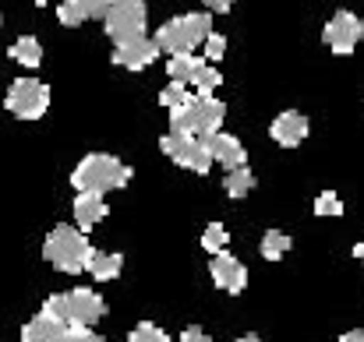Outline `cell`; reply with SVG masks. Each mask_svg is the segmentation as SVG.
Returning a JSON list of instances; mask_svg holds the SVG:
<instances>
[{
	"label": "cell",
	"mask_w": 364,
	"mask_h": 342,
	"mask_svg": "<svg viewBox=\"0 0 364 342\" xmlns=\"http://www.w3.org/2000/svg\"><path fill=\"white\" fill-rule=\"evenodd\" d=\"M220 82H223V75L213 67V64H198V71H195V78H191V89H198L202 96H213V89H220Z\"/></svg>",
	"instance_id": "44dd1931"
},
{
	"label": "cell",
	"mask_w": 364,
	"mask_h": 342,
	"mask_svg": "<svg viewBox=\"0 0 364 342\" xmlns=\"http://www.w3.org/2000/svg\"><path fill=\"white\" fill-rule=\"evenodd\" d=\"M177 342H213V339H209L198 325H191V329H184V332H181V339Z\"/></svg>",
	"instance_id": "4dcf8cb0"
},
{
	"label": "cell",
	"mask_w": 364,
	"mask_h": 342,
	"mask_svg": "<svg viewBox=\"0 0 364 342\" xmlns=\"http://www.w3.org/2000/svg\"><path fill=\"white\" fill-rule=\"evenodd\" d=\"M36 4H46V0H36Z\"/></svg>",
	"instance_id": "d590c367"
},
{
	"label": "cell",
	"mask_w": 364,
	"mask_h": 342,
	"mask_svg": "<svg viewBox=\"0 0 364 342\" xmlns=\"http://www.w3.org/2000/svg\"><path fill=\"white\" fill-rule=\"evenodd\" d=\"M92 250H96V247L85 240L82 229H75V226L50 229V236H46V243H43V258H46L57 272H64V275H82V272H89Z\"/></svg>",
	"instance_id": "6da1fadb"
},
{
	"label": "cell",
	"mask_w": 364,
	"mask_h": 342,
	"mask_svg": "<svg viewBox=\"0 0 364 342\" xmlns=\"http://www.w3.org/2000/svg\"><path fill=\"white\" fill-rule=\"evenodd\" d=\"M237 342H262L258 336H244V339H237Z\"/></svg>",
	"instance_id": "e575fe53"
},
{
	"label": "cell",
	"mask_w": 364,
	"mask_h": 342,
	"mask_svg": "<svg viewBox=\"0 0 364 342\" xmlns=\"http://www.w3.org/2000/svg\"><path fill=\"white\" fill-rule=\"evenodd\" d=\"M202 4H205V11H216V14H227L234 7V0H202Z\"/></svg>",
	"instance_id": "1f68e13d"
},
{
	"label": "cell",
	"mask_w": 364,
	"mask_h": 342,
	"mask_svg": "<svg viewBox=\"0 0 364 342\" xmlns=\"http://www.w3.org/2000/svg\"><path fill=\"white\" fill-rule=\"evenodd\" d=\"M361 35H364V21L354 11H336V14L326 21V28H322L326 46H329L333 53H340V57L354 53L358 43H361Z\"/></svg>",
	"instance_id": "ba28073f"
},
{
	"label": "cell",
	"mask_w": 364,
	"mask_h": 342,
	"mask_svg": "<svg viewBox=\"0 0 364 342\" xmlns=\"http://www.w3.org/2000/svg\"><path fill=\"white\" fill-rule=\"evenodd\" d=\"M209 35H213L209 11H191V14H181V18L163 21L152 39H156V46L163 53H191L195 46H205Z\"/></svg>",
	"instance_id": "7a4b0ae2"
},
{
	"label": "cell",
	"mask_w": 364,
	"mask_h": 342,
	"mask_svg": "<svg viewBox=\"0 0 364 342\" xmlns=\"http://www.w3.org/2000/svg\"><path fill=\"white\" fill-rule=\"evenodd\" d=\"M7 114H14L18 120H39L50 110V89L36 78H18L7 92Z\"/></svg>",
	"instance_id": "52a82bcc"
},
{
	"label": "cell",
	"mask_w": 364,
	"mask_h": 342,
	"mask_svg": "<svg viewBox=\"0 0 364 342\" xmlns=\"http://www.w3.org/2000/svg\"><path fill=\"white\" fill-rule=\"evenodd\" d=\"M103 314H107V300L100 293H92L85 286L68 293V325H89L92 329Z\"/></svg>",
	"instance_id": "9c48e42d"
},
{
	"label": "cell",
	"mask_w": 364,
	"mask_h": 342,
	"mask_svg": "<svg viewBox=\"0 0 364 342\" xmlns=\"http://www.w3.org/2000/svg\"><path fill=\"white\" fill-rule=\"evenodd\" d=\"M202 247H205L209 254H220V250L227 247V229H223V223H209V226H205Z\"/></svg>",
	"instance_id": "d4e9b609"
},
{
	"label": "cell",
	"mask_w": 364,
	"mask_h": 342,
	"mask_svg": "<svg viewBox=\"0 0 364 342\" xmlns=\"http://www.w3.org/2000/svg\"><path fill=\"white\" fill-rule=\"evenodd\" d=\"M103 219H107L103 194L100 191H78V198H75V223H78V229H92Z\"/></svg>",
	"instance_id": "5bb4252c"
},
{
	"label": "cell",
	"mask_w": 364,
	"mask_h": 342,
	"mask_svg": "<svg viewBox=\"0 0 364 342\" xmlns=\"http://www.w3.org/2000/svg\"><path fill=\"white\" fill-rule=\"evenodd\" d=\"M315 216H343V202L333 191H322L315 198Z\"/></svg>",
	"instance_id": "484cf974"
},
{
	"label": "cell",
	"mask_w": 364,
	"mask_h": 342,
	"mask_svg": "<svg viewBox=\"0 0 364 342\" xmlns=\"http://www.w3.org/2000/svg\"><path fill=\"white\" fill-rule=\"evenodd\" d=\"M82 4H85L89 18H107V11L114 7V0H82Z\"/></svg>",
	"instance_id": "f546056e"
},
{
	"label": "cell",
	"mask_w": 364,
	"mask_h": 342,
	"mask_svg": "<svg viewBox=\"0 0 364 342\" xmlns=\"http://www.w3.org/2000/svg\"><path fill=\"white\" fill-rule=\"evenodd\" d=\"M159 53H163V50L156 46V39H134V43H121V46L114 50V64H121L127 71H141V67H149Z\"/></svg>",
	"instance_id": "7c38bea8"
},
{
	"label": "cell",
	"mask_w": 364,
	"mask_h": 342,
	"mask_svg": "<svg viewBox=\"0 0 364 342\" xmlns=\"http://www.w3.org/2000/svg\"><path fill=\"white\" fill-rule=\"evenodd\" d=\"M191 99V89H188V82H173L170 78V85L159 92V103L166 106V110H177V106H184Z\"/></svg>",
	"instance_id": "7402d4cb"
},
{
	"label": "cell",
	"mask_w": 364,
	"mask_h": 342,
	"mask_svg": "<svg viewBox=\"0 0 364 342\" xmlns=\"http://www.w3.org/2000/svg\"><path fill=\"white\" fill-rule=\"evenodd\" d=\"M64 332H68L64 321H57V318H50L46 311H39V314L21 329V342H64Z\"/></svg>",
	"instance_id": "9a60e30c"
},
{
	"label": "cell",
	"mask_w": 364,
	"mask_h": 342,
	"mask_svg": "<svg viewBox=\"0 0 364 342\" xmlns=\"http://www.w3.org/2000/svg\"><path fill=\"white\" fill-rule=\"evenodd\" d=\"M64 342H107V339H103V336H96L89 325H68Z\"/></svg>",
	"instance_id": "83f0119b"
},
{
	"label": "cell",
	"mask_w": 364,
	"mask_h": 342,
	"mask_svg": "<svg viewBox=\"0 0 364 342\" xmlns=\"http://www.w3.org/2000/svg\"><path fill=\"white\" fill-rule=\"evenodd\" d=\"M227 120V106L216 99V96H191L184 106L170 110V131H188V134H198V138H209L223 127Z\"/></svg>",
	"instance_id": "277c9868"
},
{
	"label": "cell",
	"mask_w": 364,
	"mask_h": 342,
	"mask_svg": "<svg viewBox=\"0 0 364 342\" xmlns=\"http://www.w3.org/2000/svg\"><path fill=\"white\" fill-rule=\"evenodd\" d=\"M287 250H290V236H287V233L269 229V233L262 236V258H265V261H279Z\"/></svg>",
	"instance_id": "ffe728a7"
},
{
	"label": "cell",
	"mask_w": 364,
	"mask_h": 342,
	"mask_svg": "<svg viewBox=\"0 0 364 342\" xmlns=\"http://www.w3.org/2000/svg\"><path fill=\"white\" fill-rule=\"evenodd\" d=\"M124 268V258L121 254H103V250H92V261H89V275L100 279V282H110L117 279Z\"/></svg>",
	"instance_id": "2e32d148"
},
{
	"label": "cell",
	"mask_w": 364,
	"mask_h": 342,
	"mask_svg": "<svg viewBox=\"0 0 364 342\" xmlns=\"http://www.w3.org/2000/svg\"><path fill=\"white\" fill-rule=\"evenodd\" d=\"M127 180H131V166H124L121 159L103 155V152L85 155V159L75 166V173H71V184H75L78 191H100V194L117 191Z\"/></svg>",
	"instance_id": "3957f363"
},
{
	"label": "cell",
	"mask_w": 364,
	"mask_h": 342,
	"mask_svg": "<svg viewBox=\"0 0 364 342\" xmlns=\"http://www.w3.org/2000/svg\"><path fill=\"white\" fill-rule=\"evenodd\" d=\"M223 187H227V194L237 202V198H244V194H251V187H255V177H251V170H247V166L227 170V180H223Z\"/></svg>",
	"instance_id": "d6986e66"
},
{
	"label": "cell",
	"mask_w": 364,
	"mask_h": 342,
	"mask_svg": "<svg viewBox=\"0 0 364 342\" xmlns=\"http://www.w3.org/2000/svg\"><path fill=\"white\" fill-rule=\"evenodd\" d=\"M354 258H361V265H364V240L358 243V247H354Z\"/></svg>",
	"instance_id": "836d02e7"
},
{
	"label": "cell",
	"mask_w": 364,
	"mask_h": 342,
	"mask_svg": "<svg viewBox=\"0 0 364 342\" xmlns=\"http://www.w3.org/2000/svg\"><path fill=\"white\" fill-rule=\"evenodd\" d=\"M43 311H46L50 318H57V321L68 325V293H53V297H46Z\"/></svg>",
	"instance_id": "4316f807"
},
{
	"label": "cell",
	"mask_w": 364,
	"mask_h": 342,
	"mask_svg": "<svg viewBox=\"0 0 364 342\" xmlns=\"http://www.w3.org/2000/svg\"><path fill=\"white\" fill-rule=\"evenodd\" d=\"M205 145H209V152H213V159L223 166V170H237V166H247V152H244V145L234 138V134H223V131H216V134H209L205 138Z\"/></svg>",
	"instance_id": "4fadbf2b"
},
{
	"label": "cell",
	"mask_w": 364,
	"mask_h": 342,
	"mask_svg": "<svg viewBox=\"0 0 364 342\" xmlns=\"http://www.w3.org/2000/svg\"><path fill=\"white\" fill-rule=\"evenodd\" d=\"M11 60H18L21 67H39L43 64V46L36 35H21L14 46H11Z\"/></svg>",
	"instance_id": "ac0fdd59"
},
{
	"label": "cell",
	"mask_w": 364,
	"mask_h": 342,
	"mask_svg": "<svg viewBox=\"0 0 364 342\" xmlns=\"http://www.w3.org/2000/svg\"><path fill=\"white\" fill-rule=\"evenodd\" d=\"M340 342H364V332L361 329H350V332H343V336H340Z\"/></svg>",
	"instance_id": "d6a6232c"
},
{
	"label": "cell",
	"mask_w": 364,
	"mask_h": 342,
	"mask_svg": "<svg viewBox=\"0 0 364 342\" xmlns=\"http://www.w3.org/2000/svg\"><path fill=\"white\" fill-rule=\"evenodd\" d=\"M107 35L121 46L145 39V4L141 0H114V7L107 11Z\"/></svg>",
	"instance_id": "8992f818"
},
{
	"label": "cell",
	"mask_w": 364,
	"mask_h": 342,
	"mask_svg": "<svg viewBox=\"0 0 364 342\" xmlns=\"http://www.w3.org/2000/svg\"><path fill=\"white\" fill-rule=\"evenodd\" d=\"M223 53H227V39L220 32H213L205 39V60H223Z\"/></svg>",
	"instance_id": "f1b7e54d"
},
{
	"label": "cell",
	"mask_w": 364,
	"mask_h": 342,
	"mask_svg": "<svg viewBox=\"0 0 364 342\" xmlns=\"http://www.w3.org/2000/svg\"><path fill=\"white\" fill-rule=\"evenodd\" d=\"M57 18H60V25L75 28V25L89 21V11H85V4H82V0H64V4L57 7Z\"/></svg>",
	"instance_id": "603a6c76"
},
{
	"label": "cell",
	"mask_w": 364,
	"mask_h": 342,
	"mask_svg": "<svg viewBox=\"0 0 364 342\" xmlns=\"http://www.w3.org/2000/svg\"><path fill=\"white\" fill-rule=\"evenodd\" d=\"M209 275H213V282H216L220 289H227V293H234V297L244 293V286H247V268H244V261H237V258L227 254V250L213 254Z\"/></svg>",
	"instance_id": "30bf717a"
},
{
	"label": "cell",
	"mask_w": 364,
	"mask_h": 342,
	"mask_svg": "<svg viewBox=\"0 0 364 342\" xmlns=\"http://www.w3.org/2000/svg\"><path fill=\"white\" fill-rule=\"evenodd\" d=\"M127 342H170V336H166L159 325H152V321H141V325H134V329H131Z\"/></svg>",
	"instance_id": "cb8c5ba5"
},
{
	"label": "cell",
	"mask_w": 364,
	"mask_h": 342,
	"mask_svg": "<svg viewBox=\"0 0 364 342\" xmlns=\"http://www.w3.org/2000/svg\"><path fill=\"white\" fill-rule=\"evenodd\" d=\"M159 148H163L177 166H184V170H191V173H209V166L216 162L213 152H209V145H205V138L188 134V131H170V134L159 141Z\"/></svg>",
	"instance_id": "5b68a950"
},
{
	"label": "cell",
	"mask_w": 364,
	"mask_h": 342,
	"mask_svg": "<svg viewBox=\"0 0 364 342\" xmlns=\"http://www.w3.org/2000/svg\"><path fill=\"white\" fill-rule=\"evenodd\" d=\"M202 60H205V57H195V53H170L166 75H170L173 82H188V85H191V78H195V71H198Z\"/></svg>",
	"instance_id": "e0dca14e"
},
{
	"label": "cell",
	"mask_w": 364,
	"mask_h": 342,
	"mask_svg": "<svg viewBox=\"0 0 364 342\" xmlns=\"http://www.w3.org/2000/svg\"><path fill=\"white\" fill-rule=\"evenodd\" d=\"M269 134H272L276 145H283V148H297V145L308 138V116L297 114V110H287V114H279L276 120H272Z\"/></svg>",
	"instance_id": "8fae6325"
}]
</instances>
